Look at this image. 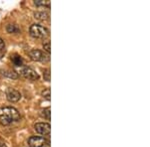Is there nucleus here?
Here are the masks:
<instances>
[{
  "mask_svg": "<svg viewBox=\"0 0 150 147\" xmlns=\"http://www.w3.org/2000/svg\"><path fill=\"white\" fill-rule=\"evenodd\" d=\"M20 119V114L16 108L12 107H0V123L9 125Z\"/></svg>",
  "mask_w": 150,
  "mask_h": 147,
  "instance_id": "1",
  "label": "nucleus"
},
{
  "mask_svg": "<svg viewBox=\"0 0 150 147\" xmlns=\"http://www.w3.org/2000/svg\"><path fill=\"white\" fill-rule=\"evenodd\" d=\"M29 33L35 39H45L49 36V30L39 24H33L29 29Z\"/></svg>",
  "mask_w": 150,
  "mask_h": 147,
  "instance_id": "2",
  "label": "nucleus"
},
{
  "mask_svg": "<svg viewBox=\"0 0 150 147\" xmlns=\"http://www.w3.org/2000/svg\"><path fill=\"white\" fill-rule=\"evenodd\" d=\"M28 145L30 147H48L49 141L42 136H31L28 139Z\"/></svg>",
  "mask_w": 150,
  "mask_h": 147,
  "instance_id": "3",
  "label": "nucleus"
},
{
  "mask_svg": "<svg viewBox=\"0 0 150 147\" xmlns=\"http://www.w3.org/2000/svg\"><path fill=\"white\" fill-rule=\"evenodd\" d=\"M19 73L23 78L29 79V81H37L39 79V75L36 73L32 68H29V67H21L19 70Z\"/></svg>",
  "mask_w": 150,
  "mask_h": 147,
  "instance_id": "4",
  "label": "nucleus"
},
{
  "mask_svg": "<svg viewBox=\"0 0 150 147\" xmlns=\"http://www.w3.org/2000/svg\"><path fill=\"white\" fill-rule=\"evenodd\" d=\"M29 56L33 61H37V62H47L49 61V55H46L45 53H43L40 50L37 49H33L29 52Z\"/></svg>",
  "mask_w": 150,
  "mask_h": 147,
  "instance_id": "5",
  "label": "nucleus"
},
{
  "mask_svg": "<svg viewBox=\"0 0 150 147\" xmlns=\"http://www.w3.org/2000/svg\"><path fill=\"white\" fill-rule=\"evenodd\" d=\"M34 130L41 135H48L51 130V126L47 122H38L34 125Z\"/></svg>",
  "mask_w": 150,
  "mask_h": 147,
  "instance_id": "6",
  "label": "nucleus"
},
{
  "mask_svg": "<svg viewBox=\"0 0 150 147\" xmlns=\"http://www.w3.org/2000/svg\"><path fill=\"white\" fill-rule=\"evenodd\" d=\"M6 98L9 102H16L21 98V93L18 91L14 90V88H8L6 91Z\"/></svg>",
  "mask_w": 150,
  "mask_h": 147,
  "instance_id": "7",
  "label": "nucleus"
},
{
  "mask_svg": "<svg viewBox=\"0 0 150 147\" xmlns=\"http://www.w3.org/2000/svg\"><path fill=\"white\" fill-rule=\"evenodd\" d=\"M34 17L37 19V20L44 21V20H47V19L49 18V14L45 11H38L34 14Z\"/></svg>",
  "mask_w": 150,
  "mask_h": 147,
  "instance_id": "8",
  "label": "nucleus"
},
{
  "mask_svg": "<svg viewBox=\"0 0 150 147\" xmlns=\"http://www.w3.org/2000/svg\"><path fill=\"white\" fill-rule=\"evenodd\" d=\"M6 30L8 33H13V34H17V33L20 32V28L18 27L17 25H15V24H8L6 27Z\"/></svg>",
  "mask_w": 150,
  "mask_h": 147,
  "instance_id": "9",
  "label": "nucleus"
},
{
  "mask_svg": "<svg viewBox=\"0 0 150 147\" xmlns=\"http://www.w3.org/2000/svg\"><path fill=\"white\" fill-rule=\"evenodd\" d=\"M1 73L3 76L8 77L10 79H17L18 78V75L17 73H15L14 71H9V70H5V71H1Z\"/></svg>",
  "mask_w": 150,
  "mask_h": 147,
  "instance_id": "10",
  "label": "nucleus"
},
{
  "mask_svg": "<svg viewBox=\"0 0 150 147\" xmlns=\"http://www.w3.org/2000/svg\"><path fill=\"white\" fill-rule=\"evenodd\" d=\"M11 60H12V63L17 67H21L23 65L22 58H21L20 56H18V55H14V56L11 58Z\"/></svg>",
  "mask_w": 150,
  "mask_h": 147,
  "instance_id": "11",
  "label": "nucleus"
},
{
  "mask_svg": "<svg viewBox=\"0 0 150 147\" xmlns=\"http://www.w3.org/2000/svg\"><path fill=\"white\" fill-rule=\"evenodd\" d=\"M34 4L36 6H41V7H50V1L49 0H34Z\"/></svg>",
  "mask_w": 150,
  "mask_h": 147,
  "instance_id": "12",
  "label": "nucleus"
},
{
  "mask_svg": "<svg viewBox=\"0 0 150 147\" xmlns=\"http://www.w3.org/2000/svg\"><path fill=\"white\" fill-rule=\"evenodd\" d=\"M50 113H51L50 112V107H46L41 111V115L47 120H50Z\"/></svg>",
  "mask_w": 150,
  "mask_h": 147,
  "instance_id": "13",
  "label": "nucleus"
},
{
  "mask_svg": "<svg viewBox=\"0 0 150 147\" xmlns=\"http://www.w3.org/2000/svg\"><path fill=\"white\" fill-rule=\"evenodd\" d=\"M4 54H5V43L0 38V59L4 56Z\"/></svg>",
  "mask_w": 150,
  "mask_h": 147,
  "instance_id": "14",
  "label": "nucleus"
},
{
  "mask_svg": "<svg viewBox=\"0 0 150 147\" xmlns=\"http://www.w3.org/2000/svg\"><path fill=\"white\" fill-rule=\"evenodd\" d=\"M43 48H44V51L47 53L48 55L50 54V51H51V48H50V42L47 41V42L43 43Z\"/></svg>",
  "mask_w": 150,
  "mask_h": 147,
  "instance_id": "15",
  "label": "nucleus"
},
{
  "mask_svg": "<svg viewBox=\"0 0 150 147\" xmlns=\"http://www.w3.org/2000/svg\"><path fill=\"white\" fill-rule=\"evenodd\" d=\"M42 96L49 100H50V88H45V90L42 91Z\"/></svg>",
  "mask_w": 150,
  "mask_h": 147,
  "instance_id": "16",
  "label": "nucleus"
},
{
  "mask_svg": "<svg viewBox=\"0 0 150 147\" xmlns=\"http://www.w3.org/2000/svg\"><path fill=\"white\" fill-rule=\"evenodd\" d=\"M43 77H44V79L47 82H50V70L47 69L43 72Z\"/></svg>",
  "mask_w": 150,
  "mask_h": 147,
  "instance_id": "17",
  "label": "nucleus"
},
{
  "mask_svg": "<svg viewBox=\"0 0 150 147\" xmlns=\"http://www.w3.org/2000/svg\"><path fill=\"white\" fill-rule=\"evenodd\" d=\"M0 147H7L4 143H0Z\"/></svg>",
  "mask_w": 150,
  "mask_h": 147,
  "instance_id": "18",
  "label": "nucleus"
},
{
  "mask_svg": "<svg viewBox=\"0 0 150 147\" xmlns=\"http://www.w3.org/2000/svg\"><path fill=\"white\" fill-rule=\"evenodd\" d=\"M0 143H2V140H1V139H0Z\"/></svg>",
  "mask_w": 150,
  "mask_h": 147,
  "instance_id": "19",
  "label": "nucleus"
}]
</instances>
